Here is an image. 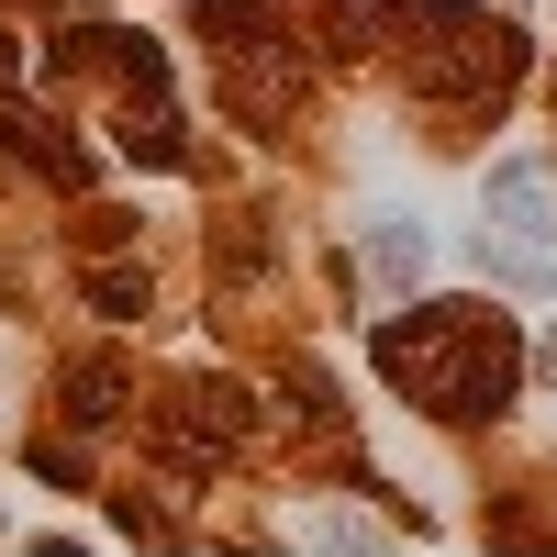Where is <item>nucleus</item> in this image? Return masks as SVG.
<instances>
[{"mask_svg": "<svg viewBox=\"0 0 557 557\" xmlns=\"http://www.w3.org/2000/svg\"><path fill=\"white\" fill-rule=\"evenodd\" d=\"M380 368H391L424 412H502L513 380H524L513 323L480 312V301H424L412 323H380Z\"/></svg>", "mask_w": 557, "mask_h": 557, "instance_id": "obj_1", "label": "nucleus"}, {"mask_svg": "<svg viewBox=\"0 0 557 557\" xmlns=\"http://www.w3.org/2000/svg\"><path fill=\"white\" fill-rule=\"evenodd\" d=\"M412 23L435 34L424 57H412V89H424V101H469V89L513 78V34H491L469 0H412Z\"/></svg>", "mask_w": 557, "mask_h": 557, "instance_id": "obj_2", "label": "nucleus"}, {"mask_svg": "<svg viewBox=\"0 0 557 557\" xmlns=\"http://www.w3.org/2000/svg\"><path fill=\"white\" fill-rule=\"evenodd\" d=\"M335 12V45H380L391 23H412V0H323Z\"/></svg>", "mask_w": 557, "mask_h": 557, "instance_id": "obj_3", "label": "nucleus"}, {"mask_svg": "<svg viewBox=\"0 0 557 557\" xmlns=\"http://www.w3.org/2000/svg\"><path fill=\"white\" fill-rule=\"evenodd\" d=\"M123 157H146V168H178V123H168V101L123 112Z\"/></svg>", "mask_w": 557, "mask_h": 557, "instance_id": "obj_4", "label": "nucleus"}, {"mask_svg": "<svg viewBox=\"0 0 557 557\" xmlns=\"http://www.w3.org/2000/svg\"><path fill=\"white\" fill-rule=\"evenodd\" d=\"M89 301H101L112 323H134L146 312V268H89Z\"/></svg>", "mask_w": 557, "mask_h": 557, "instance_id": "obj_5", "label": "nucleus"}, {"mask_svg": "<svg viewBox=\"0 0 557 557\" xmlns=\"http://www.w3.org/2000/svg\"><path fill=\"white\" fill-rule=\"evenodd\" d=\"M67 412H78V424H112V412H123V380H112V368H78V380H67Z\"/></svg>", "mask_w": 557, "mask_h": 557, "instance_id": "obj_6", "label": "nucleus"}, {"mask_svg": "<svg viewBox=\"0 0 557 557\" xmlns=\"http://www.w3.org/2000/svg\"><path fill=\"white\" fill-rule=\"evenodd\" d=\"M380 268L412 278V268H424V235H412V223H380Z\"/></svg>", "mask_w": 557, "mask_h": 557, "instance_id": "obj_7", "label": "nucleus"}, {"mask_svg": "<svg viewBox=\"0 0 557 557\" xmlns=\"http://www.w3.org/2000/svg\"><path fill=\"white\" fill-rule=\"evenodd\" d=\"M535 368H546V380H557V335H546V357H535Z\"/></svg>", "mask_w": 557, "mask_h": 557, "instance_id": "obj_8", "label": "nucleus"}]
</instances>
